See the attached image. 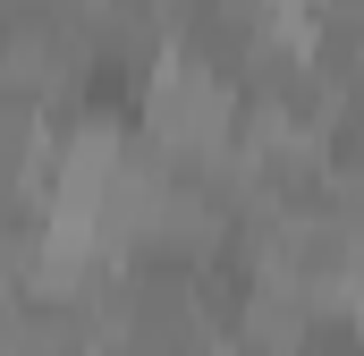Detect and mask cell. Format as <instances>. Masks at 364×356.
<instances>
[{"mask_svg":"<svg viewBox=\"0 0 364 356\" xmlns=\"http://www.w3.org/2000/svg\"><path fill=\"white\" fill-rule=\"evenodd\" d=\"M237 119H246V93L229 68L195 60V51H170L153 77H144V102H136V127L170 153V162H203L220 145H237Z\"/></svg>","mask_w":364,"mask_h":356,"instance_id":"cell-1","label":"cell"},{"mask_svg":"<svg viewBox=\"0 0 364 356\" xmlns=\"http://www.w3.org/2000/svg\"><path fill=\"white\" fill-rule=\"evenodd\" d=\"M0 356H93V331H85L77 305L9 297V314H0Z\"/></svg>","mask_w":364,"mask_h":356,"instance_id":"cell-3","label":"cell"},{"mask_svg":"<svg viewBox=\"0 0 364 356\" xmlns=\"http://www.w3.org/2000/svg\"><path fill=\"white\" fill-rule=\"evenodd\" d=\"M51 153H60V110L26 102V93H0V178H9V195H43Z\"/></svg>","mask_w":364,"mask_h":356,"instance_id":"cell-2","label":"cell"}]
</instances>
